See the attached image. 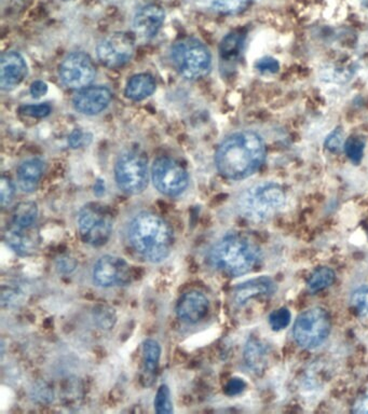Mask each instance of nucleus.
Returning <instances> with one entry per match:
<instances>
[{
  "instance_id": "1",
  "label": "nucleus",
  "mask_w": 368,
  "mask_h": 414,
  "mask_svg": "<svg viewBox=\"0 0 368 414\" xmlns=\"http://www.w3.org/2000/svg\"><path fill=\"white\" fill-rule=\"evenodd\" d=\"M266 146L255 132L241 131L223 139L215 153V165L227 180H241L253 175L265 162Z\"/></svg>"
},
{
  "instance_id": "2",
  "label": "nucleus",
  "mask_w": 368,
  "mask_h": 414,
  "mask_svg": "<svg viewBox=\"0 0 368 414\" xmlns=\"http://www.w3.org/2000/svg\"><path fill=\"white\" fill-rule=\"evenodd\" d=\"M129 239L138 255L149 263L166 261L174 246L172 228L161 217L140 213L130 223Z\"/></svg>"
},
{
  "instance_id": "3",
  "label": "nucleus",
  "mask_w": 368,
  "mask_h": 414,
  "mask_svg": "<svg viewBox=\"0 0 368 414\" xmlns=\"http://www.w3.org/2000/svg\"><path fill=\"white\" fill-rule=\"evenodd\" d=\"M260 258L262 251L255 242L237 233L226 235L209 251L213 267L233 277L253 271Z\"/></svg>"
},
{
  "instance_id": "4",
  "label": "nucleus",
  "mask_w": 368,
  "mask_h": 414,
  "mask_svg": "<svg viewBox=\"0 0 368 414\" xmlns=\"http://www.w3.org/2000/svg\"><path fill=\"white\" fill-rule=\"evenodd\" d=\"M286 205V194L276 182H260L244 192L238 201L242 217L255 223L266 222L281 212Z\"/></svg>"
},
{
  "instance_id": "5",
  "label": "nucleus",
  "mask_w": 368,
  "mask_h": 414,
  "mask_svg": "<svg viewBox=\"0 0 368 414\" xmlns=\"http://www.w3.org/2000/svg\"><path fill=\"white\" fill-rule=\"evenodd\" d=\"M171 61L180 76L198 80L211 72L212 56L209 49L195 38H184L173 44Z\"/></svg>"
},
{
  "instance_id": "6",
  "label": "nucleus",
  "mask_w": 368,
  "mask_h": 414,
  "mask_svg": "<svg viewBox=\"0 0 368 414\" xmlns=\"http://www.w3.org/2000/svg\"><path fill=\"white\" fill-rule=\"evenodd\" d=\"M331 320L323 308H310L304 310L295 320L293 338L300 348L314 350L329 338Z\"/></svg>"
},
{
  "instance_id": "7",
  "label": "nucleus",
  "mask_w": 368,
  "mask_h": 414,
  "mask_svg": "<svg viewBox=\"0 0 368 414\" xmlns=\"http://www.w3.org/2000/svg\"><path fill=\"white\" fill-rule=\"evenodd\" d=\"M115 178L121 192L131 196L142 194L148 184V160L140 150H127L118 157Z\"/></svg>"
},
{
  "instance_id": "8",
  "label": "nucleus",
  "mask_w": 368,
  "mask_h": 414,
  "mask_svg": "<svg viewBox=\"0 0 368 414\" xmlns=\"http://www.w3.org/2000/svg\"><path fill=\"white\" fill-rule=\"evenodd\" d=\"M77 226L85 243L94 247L103 246L113 233L114 217L106 207L90 203L79 212Z\"/></svg>"
},
{
  "instance_id": "9",
  "label": "nucleus",
  "mask_w": 368,
  "mask_h": 414,
  "mask_svg": "<svg viewBox=\"0 0 368 414\" xmlns=\"http://www.w3.org/2000/svg\"><path fill=\"white\" fill-rule=\"evenodd\" d=\"M152 178L157 190L171 198L180 196L188 187V172L182 164L171 158L162 157L154 160Z\"/></svg>"
},
{
  "instance_id": "10",
  "label": "nucleus",
  "mask_w": 368,
  "mask_h": 414,
  "mask_svg": "<svg viewBox=\"0 0 368 414\" xmlns=\"http://www.w3.org/2000/svg\"><path fill=\"white\" fill-rule=\"evenodd\" d=\"M135 51V40L129 32H117L109 34L97 46V58L104 66L120 68L131 61Z\"/></svg>"
},
{
  "instance_id": "11",
  "label": "nucleus",
  "mask_w": 368,
  "mask_h": 414,
  "mask_svg": "<svg viewBox=\"0 0 368 414\" xmlns=\"http://www.w3.org/2000/svg\"><path fill=\"white\" fill-rule=\"evenodd\" d=\"M97 70L94 63L87 54L77 51L69 54L61 63L59 76L67 88L81 90L94 80Z\"/></svg>"
},
{
  "instance_id": "12",
  "label": "nucleus",
  "mask_w": 368,
  "mask_h": 414,
  "mask_svg": "<svg viewBox=\"0 0 368 414\" xmlns=\"http://www.w3.org/2000/svg\"><path fill=\"white\" fill-rule=\"evenodd\" d=\"M129 263L118 256L106 255L99 258L93 267V282L99 287L109 288L123 285L130 281Z\"/></svg>"
},
{
  "instance_id": "13",
  "label": "nucleus",
  "mask_w": 368,
  "mask_h": 414,
  "mask_svg": "<svg viewBox=\"0 0 368 414\" xmlns=\"http://www.w3.org/2000/svg\"><path fill=\"white\" fill-rule=\"evenodd\" d=\"M113 94L106 87H87L81 89L73 99L75 109L82 115H94L109 107Z\"/></svg>"
},
{
  "instance_id": "14",
  "label": "nucleus",
  "mask_w": 368,
  "mask_h": 414,
  "mask_svg": "<svg viewBox=\"0 0 368 414\" xmlns=\"http://www.w3.org/2000/svg\"><path fill=\"white\" fill-rule=\"evenodd\" d=\"M26 75L27 65L19 52L9 51L3 54L0 58V87L4 91L16 89L21 84Z\"/></svg>"
},
{
  "instance_id": "15",
  "label": "nucleus",
  "mask_w": 368,
  "mask_h": 414,
  "mask_svg": "<svg viewBox=\"0 0 368 414\" xmlns=\"http://www.w3.org/2000/svg\"><path fill=\"white\" fill-rule=\"evenodd\" d=\"M164 19L166 13L160 6L154 4L144 6L134 16V32L142 39H152L161 30Z\"/></svg>"
},
{
  "instance_id": "16",
  "label": "nucleus",
  "mask_w": 368,
  "mask_h": 414,
  "mask_svg": "<svg viewBox=\"0 0 368 414\" xmlns=\"http://www.w3.org/2000/svg\"><path fill=\"white\" fill-rule=\"evenodd\" d=\"M209 308V299L202 292L191 290L184 294L178 300L176 314L182 322L197 324L207 316Z\"/></svg>"
},
{
  "instance_id": "17",
  "label": "nucleus",
  "mask_w": 368,
  "mask_h": 414,
  "mask_svg": "<svg viewBox=\"0 0 368 414\" xmlns=\"http://www.w3.org/2000/svg\"><path fill=\"white\" fill-rule=\"evenodd\" d=\"M276 290V284L271 277L259 276L238 285L233 290V301L237 306H245L255 298L270 297Z\"/></svg>"
},
{
  "instance_id": "18",
  "label": "nucleus",
  "mask_w": 368,
  "mask_h": 414,
  "mask_svg": "<svg viewBox=\"0 0 368 414\" xmlns=\"http://www.w3.org/2000/svg\"><path fill=\"white\" fill-rule=\"evenodd\" d=\"M44 172V163L37 158L26 160L16 170V178L22 192L32 194L39 184Z\"/></svg>"
},
{
  "instance_id": "19",
  "label": "nucleus",
  "mask_w": 368,
  "mask_h": 414,
  "mask_svg": "<svg viewBox=\"0 0 368 414\" xmlns=\"http://www.w3.org/2000/svg\"><path fill=\"white\" fill-rule=\"evenodd\" d=\"M5 241L8 246L21 256H28L37 249L38 234L32 229H18L10 227L5 233Z\"/></svg>"
},
{
  "instance_id": "20",
  "label": "nucleus",
  "mask_w": 368,
  "mask_h": 414,
  "mask_svg": "<svg viewBox=\"0 0 368 414\" xmlns=\"http://www.w3.org/2000/svg\"><path fill=\"white\" fill-rule=\"evenodd\" d=\"M157 84L154 77L149 74H138L128 81L125 96L134 101H143L156 91Z\"/></svg>"
},
{
  "instance_id": "21",
  "label": "nucleus",
  "mask_w": 368,
  "mask_h": 414,
  "mask_svg": "<svg viewBox=\"0 0 368 414\" xmlns=\"http://www.w3.org/2000/svg\"><path fill=\"white\" fill-rule=\"evenodd\" d=\"M268 351L257 339H249L244 349V360L254 372H262L267 364Z\"/></svg>"
},
{
  "instance_id": "22",
  "label": "nucleus",
  "mask_w": 368,
  "mask_h": 414,
  "mask_svg": "<svg viewBox=\"0 0 368 414\" xmlns=\"http://www.w3.org/2000/svg\"><path fill=\"white\" fill-rule=\"evenodd\" d=\"M37 218V204L34 202H23L14 208L11 227L18 229H32Z\"/></svg>"
},
{
  "instance_id": "23",
  "label": "nucleus",
  "mask_w": 368,
  "mask_h": 414,
  "mask_svg": "<svg viewBox=\"0 0 368 414\" xmlns=\"http://www.w3.org/2000/svg\"><path fill=\"white\" fill-rule=\"evenodd\" d=\"M143 369L147 375L154 377L159 367L160 357H161V346L154 339H148L143 343Z\"/></svg>"
},
{
  "instance_id": "24",
  "label": "nucleus",
  "mask_w": 368,
  "mask_h": 414,
  "mask_svg": "<svg viewBox=\"0 0 368 414\" xmlns=\"http://www.w3.org/2000/svg\"><path fill=\"white\" fill-rule=\"evenodd\" d=\"M335 277H336V274H335L334 270L331 268H317L309 275L308 280H307V287H308L309 291L317 294V292L322 291L333 285Z\"/></svg>"
},
{
  "instance_id": "25",
  "label": "nucleus",
  "mask_w": 368,
  "mask_h": 414,
  "mask_svg": "<svg viewBox=\"0 0 368 414\" xmlns=\"http://www.w3.org/2000/svg\"><path fill=\"white\" fill-rule=\"evenodd\" d=\"M203 1L213 11L231 15L247 9L252 0H203Z\"/></svg>"
},
{
  "instance_id": "26",
  "label": "nucleus",
  "mask_w": 368,
  "mask_h": 414,
  "mask_svg": "<svg viewBox=\"0 0 368 414\" xmlns=\"http://www.w3.org/2000/svg\"><path fill=\"white\" fill-rule=\"evenodd\" d=\"M350 301L360 322L368 328V285L355 288Z\"/></svg>"
},
{
  "instance_id": "27",
  "label": "nucleus",
  "mask_w": 368,
  "mask_h": 414,
  "mask_svg": "<svg viewBox=\"0 0 368 414\" xmlns=\"http://www.w3.org/2000/svg\"><path fill=\"white\" fill-rule=\"evenodd\" d=\"M154 410L157 413L171 414L173 413L172 401H171V391L168 385H160L157 391L156 399H154Z\"/></svg>"
},
{
  "instance_id": "28",
  "label": "nucleus",
  "mask_w": 368,
  "mask_h": 414,
  "mask_svg": "<svg viewBox=\"0 0 368 414\" xmlns=\"http://www.w3.org/2000/svg\"><path fill=\"white\" fill-rule=\"evenodd\" d=\"M242 44L241 34L237 32L228 34L227 37L223 38L221 46V54L223 60L225 58H231L233 56L239 54L240 46Z\"/></svg>"
},
{
  "instance_id": "29",
  "label": "nucleus",
  "mask_w": 368,
  "mask_h": 414,
  "mask_svg": "<svg viewBox=\"0 0 368 414\" xmlns=\"http://www.w3.org/2000/svg\"><path fill=\"white\" fill-rule=\"evenodd\" d=\"M292 314L288 308H280L274 310L269 315V325L274 332H281L288 328L290 322Z\"/></svg>"
},
{
  "instance_id": "30",
  "label": "nucleus",
  "mask_w": 368,
  "mask_h": 414,
  "mask_svg": "<svg viewBox=\"0 0 368 414\" xmlns=\"http://www.w3.org/2000/svg\"><path fill=\"white\" fill-rule=\"evenodd\" d=\"M20 113L26 117L42 119L50 115L51 107L48 104H37V105H25L20 108Z\"/></svg>"
},
{
  "instance_id": "31",
  "label": "nucleus",
  "mask_w": 368,
  "mask_h": 414,
  "mask_svg": "<svg viewBox=\"0 0 368 414\" xmlns=\"http://www.w3.org/2000/svg\"><path fill=\"white\" fill-rule=\"evenodd\" d=\"M16 194V187L13 182L7 177H1L0 180V201L3 207L8 206L13 200Z\"/></svg>"
},
{
  "instance_id": "32",
  "label": "nucleus",
  "mask_w": 368,
  "mask_h": 414,
  "mask_svg": "<svg viewBox=\"0 0 368 414\" xmlns=\"http://www.w3.org/2000/svg\"><path fill=\"white\" fill-rule=\"evenodd\" d=\"M245 389V383H244L243 380L238 379V377H235V379H231L229 382H228L227 387H226V393L228 395L235 396L238 395V394L242 393Z\"/></svg>"
},
{
  "instance_id": "33",
  "label": "nucleus",
  "mask_w": 368,
  "mask_h": 414,
  "mask_svg": "<svg viewBox=\"0 0 368 414\" xmlns=\"http://www.w3.org/2000/svg\"><path fill=\"white\" fill-rule=\"evenodd\" d=\"M48 92V85L44 81H35L30 85V94L35 99H39Z\"/></svg>"
},
{
  "instance_id": "34",
  "label": "nucleus",
  "mask_w": 368,
  "mask_h": 414,
  "mask_svg": "<svg viewBox=\"0 0 368 414\" xmlns=\"http://www.w3.org/2000/svg\"><path fill=\"white\" fill-rule=\"evenodd\" d=\"M278 67V63L271 58H265V60L259 61L257 63V68L260 72H276Z\"/></svg>"
},
{
  "instance_id": "35",
  "label": "nucleus",
  "mask_w": 368,
  "mask_h": 414,
  "mask_svg": "<svg viewBox=\"0 0 368 414\" xmlns=\"http://www.w3.org/2000/svg\"><path fill=\"white\" fill-rule=\"evenodd\" d=\"M362 150H363V147L360 145L357 141L352 142V143H350V145L347 146L348 154L355 161H359V158L362 156Z\"/></svg>"
},
{
  "instance_id": "36",
  "label": "nucleus",
  "mask_w": 368,
  "mask_h": 414,
  "mask_svg": "<svg viewBox=\"0 0 368 414\" xmlns=\"http://www.w3.org/2000/svg\"><path fill=\"white\" fill-rule=\"evenodd\" d=\"M85 143V134L81 131H75L69 137V144L74 148L80 147Z\"/></svg>"
},
{
  "instance_id": "37",
  "label": "nucleus",
  "mask_w": 368,
  "mask_h": 414,
  "mask_svg": "<svg viewBox=\"0 0 368 414\" xmlns=\"http://www.w3.org/2000/svg\"><path fill=\"white\" fill-rule=\"evenodd\" d=\"M353 412L355 413H368V394L357 399L355 403Z\"/></svg>"
},
{
  "instance_id": "38",
  "label": "nucleus",
  "mask_w": 368,
  "mask_h": 414,
  "mask_svg": "<svg viewBox=\"0 0 368 414\" xmlns=\"http://www.w3.org/2000/svg\"><path fill=\"white\" fill-rule=\"evenodd\" d=\"M64 1H69V0H64Z\"/></svg>"
}]
</instances>
